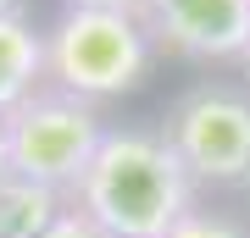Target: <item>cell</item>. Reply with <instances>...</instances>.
I'll return each mask as SVG.
<instances>
[{
    "instance_id": "obj_2",
    "label": "cell",
    "mask_w": 250,
    "mask_h": 238,
    "mask_svg": "<svg viewBox=\"0 0 250 238\" xmlns=\"http://www.w3.org/2000/svg\"><path fill=\"white\" fill-rule=\"evenodd\" d=\"M156 44L145 34L139 11H95L67 6L45 28V83L78 100H117L145 83Z\"/></svg>"
},
{
    "instance_id": "obj_7",
    "label": "cell",
    "mask_w": 250,
    "mask_h": 238,
    "mask_svg": "<svg viewBox=\"0 0 250 238\" xmlns=\"http://www.w3.org/2000/svg\"><path fill=\"white\" fill-rule=\"evenodd\" d=\"M62 211H67V194L28 183L17 172H0V238H39Z\"/></svg>"
},
{
    "instance_id": "obj_12",
    "label": "cell",
    "mask_w": 250,
    "mask_h": 238,
    "mask_svg": "<svg viewBox=\"0 0 250 238\" xmlns=\"http://www.w3.org/2000/svg\"><path fill=\"white\" fill-rule=\"evenodd\" d=\"M0 11H22V0H0Z\"/></svg>"
},
{
    "instance_id": "obj_4",
    "label": "cell",
    "mask_w": 250,
    "mask_h": 238,
    "mask_svg": "<svg viewBox=\"0 0 250 238\" xmlns=\"http://www.w3.org/2000/svg\"><path fill=\"white\" fill-rule=\"evenodd\" d=\"M161 139L195 183H245L250 177V94L228 83H195L167 106Z\"/></svg>"
},
{
    "instance_id": "obj_8",
    "label": "cell",
    "mask_w": 250,
    "mask_h": 238,
    "mask_svg": "<svg viewBox=\"0 0 250 238\" xmlns=\"http://www.w3.org/2000/svg\"><path fill=\"white\" fill-rule=\"evenodd\" d=\"M167 238H250V233L239 227V221H228V216L200 211V205H195L189 216H178V221H172V233H167Z\"/></svg>"
},
{
    "instance_id": "obj_9",
    "label": "cell",
    "mask_w": 250,
    "mask_h": 238,
    "mask_svg": "<svg viewBox=\"0 0 250 238\" xmlns=\"http://www.w3.org/2000/svg\"><path fill=\"white\" fill-rule=\"evenodd\" d=\"M39 238H111V233H106V227H95V221L83 216V211H72V205H67V211L56 216V221H50V227L39 233Z\"/></svg>"
},
{
    "instance_id": "obj_10",
    "label": "cell",
    "mask_w": 250,
    "mask_h": 238,
    "mask_svg": "<svg viewBox=\"0 0 250 238\" xmlns=\"http://www.w3.org/2000/svg\"><path fill=\"white\" fill-rule=\"evenodd\" d=\"M67 6H95V11H139V0H67Z\"/></svg>"
},
{
    "instance_id": "obj_5",
    "label": "cell",
    "mask_w": 250,
    "mask_h": 238,
    "mask_svg": "<svg viewBox=\"0 0 250 238\" xmlns=\"http://www.w3.org/2000/svg\"><path fill=\"white\" fill-rule=\"evenodd\" d=\"M156 50L189 61H239L250 44V0H139Z\"/></svg>"
},
{
    "instance_id": "obj_11",
    "label": "cell",
    "mask_w": 250,
    "mask_h": 238,
    "mask_svg": "<svg viewBox=\"0 0 250 238\" xmlns=\"http://www.w3.org/2000/svg\"><path fill=\"white\" fill-rule=\"evenodd\" d=\"M0 172H11L6 166V122H0Z\"/></svg>"
},
{
    "instance_id": "obj_1",
    "label": "cell",
    "mask_w": 250,
    "mask_h": 238,
    "mask_svg": "<svg viewBox=\"0 0 250 238\" xmlns=\"http://www.w3.org/2000/svg\"><path fill=\"white\" fill-rule=\"evenodd\" d=\"M67 205L111 238H167L172 221L195 211V177L184 172L161 128H106Z\"/></svg>"
},
{
    "instance_id": "obj_13",
    "label": "cell",
    "mask_w": 250,
    "mask_h": 238,
    "mask_svg": "<svg viewBox=\"0 0 250 238\" xmlns=\"http://www.w3.org/2000/svg\"><path fill=\"white\" fill-rule=\"evenodd\" d=\"M239 67H245V72H250V44H245V55H239Z\"/></svg>"
},
{
    "instance_id": "obj_3",
    "label": "cell",
    "mask_w": 250,
    "mask_h": 238,
    "mask_svg": "<svg viewBox=\"0 0 250 238\" xmlns=\"http://www.w3.org/2000/svg\"><path fill=\"white\" fill-rule=\"evenodd\" d=\"M0 122H6V166L17 177H28V183L56 188V194L78 188V177L89 172L100 139H106L100 106L67 94L56 83H39Z\"/></svg>"
},
{
    "instance_id": "obj_6",
    "label": "cell",
    "mask_w": 250,
    "mask_h": 238,
    "mask_svg": "<svg viewBox=\"0 0 250 238\" xmlns=\"http://www.w3.org/2000/svg\"><path fill=\"white\" fill-rule=\"evenodd\" d=\"M45 83V28L22 11H0V116Z\"/></svg>"
}]
</instances>
